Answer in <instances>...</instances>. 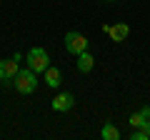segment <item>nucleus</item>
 Instances as JSON below:
<instances>
[{
  "instance_id": "obj_9",
  "label": "nucleus",
  "mask_w": 150,
  "mask_h": 140,
  "mask_svg": "<svg viewBox=\"0 0 150 140\" xmlns=\"http://www.w3.org/2000/svg\"><path fill=\"white\" fill-rule=\"evenodd\" d=\"M100 135H103V140H120V130L115 128V125H110V123H105V125H103Z\"/></svg>"
},
{
  "instance_id": "obj_12",
  "label": "nucleus",
  "mask_w": 150,
  "mask_h": 140,
  "mask_svg": "<svg viewBox=\"0 0 150 140\" xmlns=\"http://www.w3.org/2000/svg\"><path fill=\"white\" fill-rule=\"evenodd\" d=\"M105 3H112V0H105Z\"/></svg>"
},
{
  "instance_id": "obj_5",
  "label": "nucleus",
  "mask_w": 150,
  "mask_h": 140,
  "mask_svg": "<svg viewBox=\"0 0 150 140\" xmlns=\"http://www.w3.org/2000/svg\"><path fill=\"white\" fill-rule=\"evenodd\" d=\"M103 33H105L112 43H123L130 35V28L125 25V23H115V25H103Z\"/></svg>"
},
{
  "instance_id": "obj_2",
  "label": "nucleus",
  "mask_w": 150,
  "mask_h": 140,
  "mask_svg": "<svg viewBox=\"0 0 150 140\" xmlns=\"http://www.w3.org/2000/svg\"><path fill=\"white\" fill-rule=\"evenodd\" d=\"M25 65L33 68L35 73H45L50 68V58L45 53V48H30L28 50V58H25Z\"/></svg>"
},
{
  "instance_id": "obj_4",
  "label": "nucleus",
  "mask_w": 150,
  "mask_h": 140,
  "mask_svg": "<svg viewBox=\"0 0 150 140\" xmlns=\"http://www.w3.org/2000/svg\"><path fill=\"white\" fill-rule=\"evenodd\" d=\"M20 73V60L10 58V60H0V83L3 85H13V80H15V75Z\"/></svg>"
},
{
  "instance_id": "obj_1",
  "label": "nucleus",
  "mask_w": 150,
  "mask_h": 140,
  "mask_svg": "<svg viewBox=\"0 0 150 140\" xmlns=\"http://www.w3.org/2000/svg\"><path fill=\"white\" fill-rule=\"evenodd\" d=\"M13 88H15L18 93H23V95L35 93V88H38V73H35L33 68L20 70V73L15 75V80H13Z\"/></svg>"
},
{
  "instance_id": "obj_3",
  "label": "nucleus",
  "mask_w": 150,
  "mask_h": 140,
  "mask_svg": "<svg viewBox=\"0 0 150 140\" xmlns=\"http://www.w3.org/2000/svg\"><path fill=\"white\" fill-rule=\"evenodd\" d=\"M88 43H90V40H88L85 35H80V33H75V30L65 33V50H68L70 55L85 53V50H88Z\"/></svg>"
},
{
  "instance_id": "obj_6",
  "label": "nucleus",
  "mask_w": 150,
  "mask_h": 140,
  "mask_svg": "<svg viewBox=\"0 0 150 140\" xmlns=\"http://www.w3.org/2000/svg\"><path fill=\"white\" fill-rule=\"evenodd\" d=\"M53 110L55 113H68V110H73V105H75V98L70 95V93H60V95H55L53 98Z\"/></svg>"
},
{
  "instance_id": "obj_11",
  "label": "nucleus",
  "mask_w": 150,
  "mask_h": 140,
  "mask_svg": "<svg viewBox=\"0 0 150 140\" xmlns=\"http://www.w3.org/2000/svg\"><path fill=\"white\" fill-rule=\"evenodd\" d=\"M140 113H143V115H145V118H148V120H150V105H145V108H140Z\"/></svg>"
},
{
  "instance_id": "obj_7",
  "label": "nucleus",
  "mask_w": 150,
  "mask_h": 140,
  "mask_svg": "<svg viewBox=\"0 0 150 140\" xmlns=\"http://www.w3.org/2000/svg\"><path fill=\"white\" fill-rule=\"evenodd\" d=\"M93 65H95V58H93V55L88 53V50L78 55V70H80V73H90V70H93Z\"/></svg>"
},
{
  "instance_id": "obj_10",
  "label": "nucleus",
  "mask_w": 150,
  "mask_h": 140,
  "mask_svg": "<svg viewBox=\"0 0 150 140\" xmlns=\"http://www.w3.org/2000/svg\"><path fill=\"white\" fill-rule=\"evenodd\" d=\"M128 123L133 125V128H143V125L148 123V118H145V115L138 110V113H133V115H130V120H128Z\"/></svg>"
},
{
  "instance_id": "obj_8",
  "label": "nucleus",
  "mask_w": 150,
  "mask_h": 140,
  "mask_svg": "<svg viewBox=\"0 0 150 140\" xmlns=\"http://www.w3.org/2000/svg\"><path fill=\"white\" fill-rule=\"evenodd\" d=\"M43 75H45V83H48L50 88H58L60 80H63V75H60V70H58V68H48Z\"/></svg>"
}]
</instances>
